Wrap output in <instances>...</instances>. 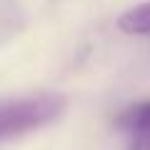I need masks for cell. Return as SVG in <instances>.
Segmentation results:
<instances>
[{
  "label": "cell",
  "mask_w": 150,
  "mask_h": 150,
  "mask_svg": "<svg viewBox=\"0 0 150 150\" xmlns=\"http://www.w3.org/2000/svg\"><path fill=\"white\" fill-rule=\"evenodd\" d=\"M65 110V98L58 93H43L0 105V140L18 138L53 123Z\"/></svg>",
  "instance_id": "obj_1"
},
{
  "label": "cell",
  "mask_w": 150,
  "mask_h": 150,
  "mask_svg": "<svg viewBox=\"0 0 150 150\" xmlns=\"http://www.w3.org/2000/svg\"><path fill=\"white\" fill-rule=\"evenodd\" d=\"M120 130L130 135H138V138H150V100L145 103H135V105L125 108L123 112L115 120Z\"/></svg>",
  "instance_id": "obj_2"
},
{
  "label": "cell",
  "mask_w": 150,
  "mask_h": 150,
  "mask_svg": "<svg viewBox=\"0 0 150 150\" xmlns=\"http://www.w3.org/2000/svg\"><path fill=\"white\" fill-rule=\"evenodd\" d=\"M118 28L125 35H150V0L125 10L118 18Z\"/></svg>",
  "instance_id": "obj_3"
}]
</instances>
